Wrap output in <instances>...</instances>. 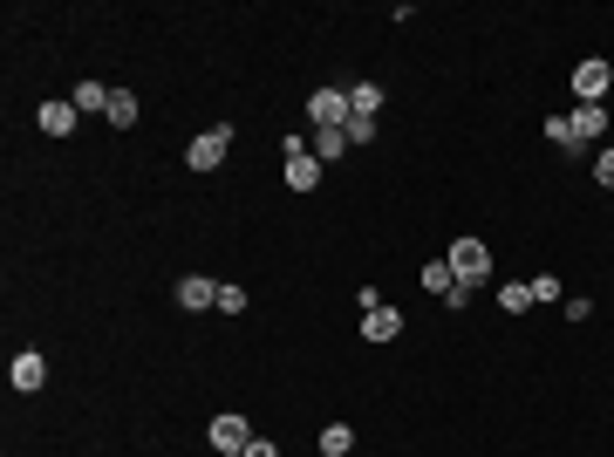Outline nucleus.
Here are the masks:
<instances>
[{
	"label": "nucleus",
	"instance_id": "nucleus-1",
	"mask_svg": "<svg viewBox=\"0 0 614 457\" xmlns=\"http://www.w3.org/2000/svg\"><path fill=\"white\" fill-rule=\"evenodd\" d=\"M451 280L458 287H485L492 280V246L485 239H451Z\"/></svg>",
	"mask_w": 614,
	"mask_h": 457
},
{
	"label": "nucleus",
	"instance_id": "nucleus-2",
	"mask_svg": "<svg viewBox=\"0 0 614 457\" xmlns=\"http://www.w3.org/2000/svg\"><path fill=\"white\" fill-rule=\"evenodd\" d=\"M307 123H314V130H342V123H348V82H321V89H307Z\"/></svg>",
	"mask_w": 614,
	"mask_h": 457
},
{
	"label": "nucleus",
	"instance_id": "nucleus-3",
	"mask_svg": "<svg viewBox=\"0 0 614 457\" xmlns=\"http://www.w3.org/2000/svg\"><path fill=\"white\" fill-rule=\"evenodd\" d=\"M226 151H232V123H212V130H198L192 144H185V164H192V171H219Z\"/></svg>",
	"mask_w": 614,
	"mask_h": 457
},
{
	"label": "nucleus",
	"instance_id": "nucleus-4",
	"mask_svg": "<svg viewBox=\"0 0 614 457\" xmlns=\"http://www.w3.org/2000/svg\"><path fill=\"white\" fill-rule=\"evenodd\" d=\"M608 89H614V62H608V55L574 62V96H580V103H608Z\"/></svg>",
	"mask_w": 614,
	"mask_h": 457
},
{
	"label": "nucleus",
	"instance_id": "nucleus-5",
	"mask_svg": "<svg viewBox=\"0 0 614 457\" xmlns=\"http://www.w3.org/2000/svg\"><path fill=\"white\" fill-rule=\"evenodd\" d=\"M7 382H14L21 396H35L41 382H48V355H41V348H14V362H7Z\"/></svg>",
	"mask_w": 614,
	"mask_h": 457
},
{
	"label": "nucleus",
	"instance_id": "nucleus-6",
	"mask_svg": "<svg viewBox=\"0 0 614 457\" xmlns=\"http://www.w3.org/2000/svg\"><path fill=\"white\" fill-rule=\"evenodd\" d=\"M246 444H253V423L239 417V410H226V417H212V451H219V457H239Z\"/></svg>",
	"mask_w": 614,
	"mask_h": 457
},
{
	"label": "nucleus",
	"instance_id": "nucleus-7",
	"mask_svg": "<svg viewBox=\"0 0 614 457\" xmlns=\"http://www.w3.org/2000/svg\"><path fill=\"white\" fill-rule=\"evenodd\" d=\"M178 307H185V314L219 307V280H205V273H178Z\"/></svg>",
	"mask_w": 614,
	"mask_h": 457
},
{
	"label": "nucleus",
	"instance_id": "nucleus-8",
	"mask_svg": "<svg viewBox=\"0 0 614 457\" xmlns=\"http://www.w3.org/2000/svg\"><path fill=\"white\" fill-rule=\"evenodd\" d=\"M396 335H403V307H369V314H362V342H376V348H383V342H396Z\"/></svg>",
	"mask_w": 614,
	"mask_h": 457
},
{
	"label": "nucleus",
	"instance_id": "nucleus-9",
	"mask_svg": "<svg viewBox=\"0 0 614 457\" xmlns=\"http://www.w3.org/2000/svg\"><path fill=\"white\" fill-rule=\"evenodd\" d=\"M35 123H41V137H76L82 110H76V103H41V110H35Z\"/></svg>",
	"mask_w": 614,
	"mask_h": 457
},
{
	"label": "nucleus",
	"instance_id": "nucleus-10",
	"mask_svg": "<svg viewBox=\"0 0 614 457\" xmlns=\"http://www.w3.org/2000/svg\"><path fill=\"white\" fill-rule=\"evenodd\" d=\"M567 123H574V137H580V144H594V137L608 130V103H580V110L567 116Z\"/></svg>",
	"mask_w": 614,
	"mask_h": 457
},
{
	"label": "nucleus",
	"instance_id": "nucleus-11",
	"mask_svg": "<svg viewBox=\"0 0 614 457\" xmlns=\"http://www.w3.org/2000/svg\"><path fill=\"white\" fill-rule=\"evenodd\" d=\"M110 96H116V89H110V82H96V76L76 82V110L82 116H110Z\"/></svg>",
	"mask_w": 614,
	"mask_h": 457
},
{
	"label": "nucleus",
	"instance_id": "nucleus-12",
	"mask_svg": "<svg viewBox=\"0 0 614 457\" xmlns=\"http://www.w3.org/2000/svg\"><path fill=\"white\" fill-rule=\"evenodd\" d=\"M348 116H369V123H376V116H383V89H376V82H348Z\"/></svg>",
	"mask_w": 614,
	"mask_h": 457
},
{
	"label": "nucleus",
	"instance_id": "nucleus-13",
	"mask_svg": "<svg viewBox=\"0 0 614 457\" xmlns=\"http://www.w3.org/2000/svg\"><path fill=\"white\" fill-rule=\"evenodd\" d=\"M287 191H321V157H287Z\"/></svg>",
	"mask_w": 614,
	"mask_h": 457
},
{
	"label": "nucleus",
	"instance_id": "nucleus-14",
	"mask_svg": "<svg viewBox=\"0 0 614 457\" xmlns=\"http://www.w3.org/2000/svg\"><path fill=\"white\" fill-rule=\"evenodd\" d=\"M546 144H553L560 157H580V151H587V144L574 137V123H567V116H546Z\"/></svg>",
	"mask_w": 614,
	"mask_h": 457
},
{
	"label": "nucleus",
	"instance_id": "nucleus-15",
	"mask_svg": "<svg viewBox=\"0 0 614 457\" xmlns=\"http://www.w3.org/2000/svg\"><path fill=\"white\" fill-rule=\"evenodd\" d=\"M342 151H348V130H314L307 137V157H321V164H335Z\"/></svg>",
	"mask_w": 614,
	"mask_h": 457
},
{
	"label": "nucleus",
	"instance_id": "nucleus-16",
	"mask_svg": "<svg viewBox=\"0 0 614 457\" xmlns=\"http://www.w3.org/2000/svg\"><path fill=\"white\" fill-rule=\"evenodd\" d=\"M499 307H505V314H526V307H533V280H505Z\"/></svg>",
	"mask_w": 614,
	"mask_h": 457
},
{
	"label": "nucleus",
	"instance_id": "nucleus-17",
	"mask_svg": "<svg viewBox=\"0 0 614 457\" xmlns=\"http://www.w3.org/2000/svg\"><path fill=\"white\" fill-rule=\"evenodd\" d=\"M355 451V430H348V423H328V430H321V457H348Z\"/></svg>",
	"mask_w": 614,
	"mask_h": 457
},
{
	"label": "nucleus",
	"instance_id": "nucleus-18",
	"mask_svg": "<svg viewBox=\"0 0 614 457\" xmlns=\"http://www.w3.org/2000/svg\"><path fill=\"white\" fill-rule=\"evenodd\" d=\"M137 110H144V103H137L130 89H116V96H110V123H116V130H130V123H137Z\"/></svg>",
	"mask_w": 614,
	"mask_h": 457
},
{
	"label": "nucleus",
	"instance_id": "nucleus-19",
	"mask_svg": "<svg viewBox=\"0 0 614 457\" xmlns=\"http://www.w3.org/2000/svg\"><path fill=\"white\" fill-rule=\"evenodd\" d=\"M423 287H430V294L444 301V294L458 287V280H451V260H430V267H423Z\"/></svg>",
	"mask_w": 614,
	"mask_h": 457
},
{
	"label": "nucleus",
	"instance_id": "nucleus-20",
	"mask_svg": "<svg viewBox=\"0 0 614 457\" xmlns=\"http://www.w3.org/2000/svg\"><path fill=\"white\" fill-rule=\"evenodd\" d=\"M533 307H560V280H553V273H539V280H533Z\"/></svg>",
	"mask_w": 614,
	"mask_h": 457
},
{
	"label": "nucleus",
	"instance_id": "nucleus-21",
	"mask_svg": "<svg viewBox=\"0 0 614 457\" xmlns=\"http://www.w3.org/2000/svg\"><path fill=\"white\" fill-rule=\"evenodd\" d=\"M342 130H348V144H376V137H383V130H376V123H369V116H348Z\"/></svg>",
	"mask_w": 614,
	"mask_h": 457
},
{
	"label": "nucleus",
	"instance_id": "nucleus-22",
	"mask_svg": "<svg viewBox=\"0 0 614 457\" xmlns=\"http://www.w3.org/2000/svg\"><path fill=\"white\" fill-rule=\"evenodd\" d=\"M219 314H246V287H232V280H226V287H219Z\"/></svg>",
	"mask_w": 614,
	"mask_h": 457
},
{
	"label": "nucleus",
	"instance_id": "nucleus-23",
	"mask_svg": "<svg viewBox=\"0 0 614 457\" xmlns=\"http://www.w3.org/2000/svg\"><path fill=\"white\" fill-rule=\"evenodd\" d=\"M594 185H614V144L601 157H594Z\"/></svg>",
	"mask_w": 614,
	"mask_h": 457
},
{
	"label": "nucleus",
	"instance_id": "nucleus-24",
	"mask_svg": "<svg viewBox=\"0 0 614 457\" xmlns=\"http://www.w3.org/2000/svg\"><path fill=\"white\" fill-rule=\"evenodd\" d=\"M239 457H280V444H267V437H253V444H246Z\"/></svg>",
	"mask_w": 614,
	"mask_h": 457
}]
</instances>
